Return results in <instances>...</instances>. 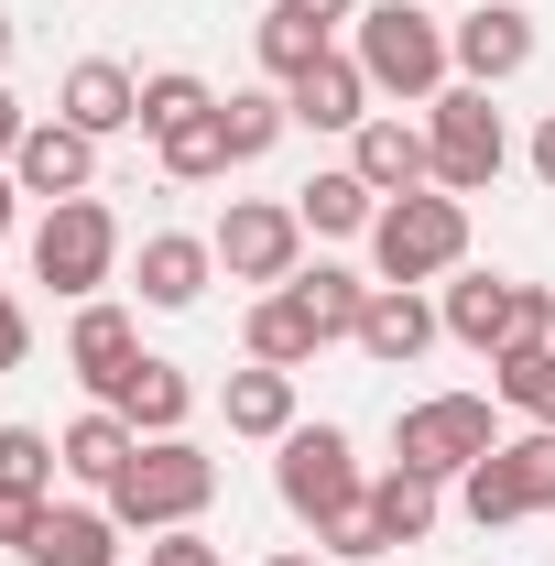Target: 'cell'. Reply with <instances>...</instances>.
Masks as SVG:
<instances>
[{"label": "cell", "mask_w": 555, "mask_h": 566, "mask_svg": "<svg viewBox=\"0 0 555 566\" xmlns=\"http://www.w3.org/2000/svg\"><path fill=\"white\" fill-rule=\"evenodd\" d=\"M359 44V76L381 87V98H404V109H425L436 87H458V55H447V22L425 11V0H359V22H348Z\"/></svg>", "instance_id": "6da1fadb"}, {"label": "cell", "mask_w": 555, "mask_h": 566, "mask_svg": "<svg viewBox=\"0 0 555 566\" xmlns=\"http://www.w3.org/2000/svg\"><path fill=\"white\" fill-rule=\"evenodd\" d=\"M109 512H121V534H175V523H197L218 501V458L197 447V436H142L132 469L109 480Z\"/></svg>", "instance_id": "7a4b0ae2"}, {"label": "cell", "mask_w": 555, "mask_h": 566, "mask_svg": "<svg viewBox=\"0 0 555 566\" xmlns=\"http://www.w3.org/2000/svg\"><path fill=\"white\" fill-rule=\"evenodd\" d=\"M469 262V197H447V186H415V197H381L370 218V283H447Z\"/></svg>", "instance_id": "3957f363"}, {"label": "cell", "mask_w": 555, "mask_h": 566, "mask_svg": "<svg viewBox=\"0 0 555 566\" xmlns=\"http://www.w3.org/2000/svg\"><path fill=\"white\" fill-rule=\"evenodd\" d=\"M370 491V469H359V447H348V424H294L273 447V501L305 523V534H327L338 512H359Z\"/></svg>", "instance_id": "277c9868"}, {"label": "cell", "mask_w": 555, "mask_h": 566, "mask_svg": "<svg viewBox=\"0 0 555 566\" xmlns=\"http://www.w3.org/2000/svg\"><path fill=\"white\" fill-rule=\"evenodd\" d=\"M425 142H436V186H447V197H490L501 164H512V132H501L490 87H469V76L425 98Z\"/></svg>", "instance_id": "5b68a950"}, {"label": "cell", "mask_w": 555, "mask_h": 566, "mask_svg": "<svg viewBox=\"0 0 555 566\" xmlns=\"http://www.w3.org/2000/svg\"><path fill=\"white\" fill-rule=\"evenodd\" d=\"M490 447H501V424H490V392H425V403H404L392 415V458L404 469H425V480H469Z\"/></svg>", "instance_id": "8992f818"}, {"label": "cell", "mask_w": 555, "mask_h": 566, "mask_svg": "<svg viewBox=\"0 0 555 566\" xmlns=\"http://www.w3.org/2000/svg\"><path fill=\"white\" fill-rule=\"evenodd\" d=\"M109 273H121V218H109V197H66V208L33 218V283H55L66 305H87V294H109Z\"/></svg>", "instance_id": "52a82bcc"}, {"label": "cell", "mask_w": 555, "mask_h": 566, "mask_svg": "<svg viewBox=\"0 0 555 566\" xmlns=\"http://www.w3.org/2000/svg\"><path fill=\"white\" fill-rule=\"evenodd\" d=\"M458 512H469L480 534L523 523V512H555V424H534V436H501L480 469L458 480Z\"/></svg>", "instance_id": "ba28073f"}, {"label": "cell", "mask_w": 555, "mask_h": 566, "mask_svg": "<svg viewBox=\"0 0 555 566\" xmlns=\"http://www.w3.org/2000/svg\"><path fill=\"white\" fill-rule=\"evenodd\" d=\"M208 240H218V273L229 283L283 294V283L305 273V218H294V197H229V218H218Z\"/></svg>", "instance_id": "9c48e42d"}, {"label": "cell", "mask_w": 555, "mask_h": 566, "mask_svg": "<svg viewBox=\"0 0 555 566\" xmlns=\"http://www.w3.org/2000/svg\"><path fill=\"white\" fill-rule=\"evenodd\" d=\"M534 44H545V33H534V11H523V0H480V11H458V22H447V55H458L469 87H512V76L534 66Z\"/></svg>", "instance_id": "30bf717a"}, {"label": "cell", "mask_w": 555, "mask_h": 566, "mask_svg": "<svg viewBox=\"0 0 555 566\" xmlns=\"http://www.w3.org/2000/svg\"><path fill=\"white\" fill-rule=\"evenodd\" d=\"M348 175H359L370 197H415V186H436V142H425V120L370 109V120L348 132Z\"/></svg>", "instance_id": "8fae6325"}, {"label": "cell", "mask_w": 555, "mask_h": 566, "mask_svg": "<svg viewBox=\"0 0 555 566\" xmlns=\"http://www.w3.org/2000/svg\"><path fill=\"white\" fill-rule=\"evenodd\" d=\"M11 186H22L33 208L98 197V142L76 132V120H33V132H22V153H11Z\"/></svg>", "instance_id": "7c38bea8"}, {"label": "cell", "mask_w": 555, "mask_h": 566, "mask_svg": "<svg viewBox=\"0 0 555 566\" xmlns=\"http://www.w3.org/2000/svg\"><path fill=\"white\" fill-rule=\"evenodd\" d=\"M66 370L98 392V403H121V381L142 370V327H132V305L87 294V305H76V327H66Z\"/></svg>", "instance_id": "4fadbf2b"}, {"label": "cell", "mask_w": 555, "mask_h": 566, "mask_svg": "<svg viewBox=\"0 0 555 566\" xmlns=\"http://www.w3.org/2000/svg\"><path fill=\"white\" fill-rule=\"evenodd\" d=\"M55 120H76L87 142L142 132V76L121 66V55H76V66H66V87H55Z\"/></svg>", "instance_id": "5bb4252c"}, {"label": "cell", "mask_w": 555, "mask_h": 566, "mask_svg": "<svg viewBox=\"0 0 555 566\" xmlns=\"http://www.w3.org/2000/svg\"><path fill=\"white\" fill-rule=\"evenodd\" d=\"M132 283H142L153 316H186V305H208V283H218V240H197V229H153L142 262H132Z\"/></svg>", "instance_id": "9a60e30c"}, {"label": "cell", "mask_w": 555, "mask_h": 566, "mask_svg": "<svg viewBox=\"0 0 555 566\" xmlns=\"http://www.w3.org/2000/svg\"><path fill=\"white\" fill-rule=\"evenodd\" d=\"M436 338H447V316L425 305L415 283H370V316H359V338H348V349H359V359H381V370H415Z\"/></svg>", "instance_id": "2e32d148"}, {"label": "cell", "mask_w": 555, "mask_h": 566, "mask_svg": "<svg viewBox=\"0 0 555 566\" xmlns=\"http://www.w3.org/2000/svg\"><path fill=\"white\" fill-rule=\"evenodd\" d=\"M283 98H294V132H359L381 87L359 76V55H348V44H327L316 66H305V76H294V87H283Z\"/></svg>", "instance_id": "e0dca14e"}, {"label": "cell", "mask_w": 555, "mask_h": 566, "mask_svg": "<svg viewBox=\"0 0 555 566\" xmlns=\"http://www.w3.org/2000/svg\"><path fill=\"white\" fill-rule=\"evenodd\" d=\"M22 566H121V512L109 501H44Z\"/></svg>", "instance_id": "ac0fdd59"}, {"label": "cell", "mask_w": 555, "mask_h": 566, "mask_svg": "<svg viewBox=\"0 0 555 566\" xmlns=\"http://www.w3.org/2000/svg\"><path fill=\"white\" fill-rule=\"evenodd\" d=\"M512 283H523V273H469V262L447 273L436 316H447V338H458V349H480V359L512 349Z\"/></svg>", "instance_id": "d6986e66"}, {"label": "cell", "mask_w": 555, "mask_h": 566, "mask_svg": "<svg viewBox=\"0 0 555 566\" xmlns=\"http://www.w3.org/2000/svg\"><path fill=\"white\" fill-rule=\"evenodd\" d=\"M359 512H370V534H381V556H404V545H425L436 534V512H447V480H425V469H381L370 491H359Z\"/></svg>", "instance_id": "ffe728a7"}, {"label": "cell", "mask_w": 555, "mask_h": 566, "mask_svg": "<svg viewBox=\"0 0 555 566\" xmlns=\"http://www.w3.org/2000/svg\"><path fill=\"white\" fill-rule=\"evenodd\" d=\"M218 415H229V436H251V447H283L294 436V370H273V359H251V370H229L218 381Z\"/></svg>", "instance_id": "44dd1931"}, {"label": "cell", "mask_w": 555, "mask_h": 566, "mask_svg": "<svg viewBox=\"0 0 555 566\" xmlns=\"http://www.w3.org/2000/svg\"><path fill=\"white\" fill-rule=\"evenodd\" d=\"M132 447H142V436H132V415H121V403H87V415L55 436V458H66L76 491H109V480L132 469Z\"/></svg>", "instance_id": "7402d4cb"}, {"label": "cell", "mask_w": 555, "mask_h": 566, "mask_svg": "<svg viewBox=\"0 0 555 566\" xmlns=\"http://www.w3.org/2000/svg\"><path fill=\"white\" fill-rule=\"evenodd\" d=\"M294 218H305V240H370L381 197H370L348 164H316V186H294Z\"/></svg>", "instance_id": "603a6c76"}, {"label": "cell", "mask_w": 555, "mask_h": 566, "mask_svg": "<svg viewBox=\"0 0 555 566\" xmlns=\"http://www.w3.org/2000/svg\"><path fill=\"white\" fill-rule=\"evenodd\" d=\"M240 349L273 359V370H305L327 338H316V316H305V305H294V283H283V294H251V316H240Z\"/></svg>", "instance_id": "cb8c5ba5"}, {"label": "cell", "mask_w": 555, "mask_h": 566, "mask_svg": "<svg viewBox=\"0 0 555 566\" xmlns=\"http://www.w3.org/2000/svg\"><path fill=\"white\" fill-rule=\"evenodd\" d=\"M121 415H132V436H186V415H197V381H186L175 359L142 349V370L121 381Z\"/></svg>", "instance_id": "d4e9b609"}, {"label": "cell", "mask_w": 555, "mask_h": 566, "mask_svg": "<svg viewBox=\"0 0 555 566\" xmlns=\"http://www.w3.org/2000/svg\"><path fill=\"white\" fill-rule=\"evenodd\" d=\"M294 305H305L316 338L338 349V338H359V316H370V273H348V262H305V273H294Z\"/></svg>", "instance_id": "484cf974"}, {"label": "cell", "mask_w": 555, "mask_h": 566, "mask_svg": "<svg viewBox=\"0 0 555 566\" xmlns=\"http://www.w3.org/2000/svg\"><path fill=\"white\" fill-rule=\"evenodd\" d=\"M218 132H229V164H262V153L294 132V98H283L273 76H262V87H229V98H218Z\"/></svg>", "instance_id": "4316f807"}, {"label": "cell", "mask_w": 555, "mask_h": 566, "mask_svg": "<svg viewBox=\"0 0 555 566\" xmlns=\"http://www.w3.org/2000/svg\"><path fill=\"white\" fill-rule=\"evenodd\" d=\"M208 109H218V87L197 66H153V76H142V142L186 132V120H208Z\"/></svg>", "instance_id": "83f0119b"}, {"label": "cell", "mask_w": 555, "mask_h": 566, "mask_svg": "<svg viewBox=\"0 0 555 566\" xmlns=\"http://www.w3.org/2000/svg\"><path fill=\"white\" fill-rule=\"evenodd\" d=\"M490 392H501L512 415L555 424V338H534V349H501V359H490Z\"/></svg>", "instance_id": "f1b7e54d"}, {"label": "cell", "mask_w": 555, "mask_h": 566, "mask_svg": "<svg viewBox=\"0 0 555 566\" xmlns=\"http://www.w3.org/2000/svg\"><path fill=\"white\" fill-rule=\"evenodd\" d=\"M251 55H262V76H273V87H294V76L316 66V55H327V33H316V22H305V11H262V33H251Z\"/></svg>", "instance_id": "f546056e"}, {"label": "cell", "mask_w": 555, "mask_h": 566, "mask_svg": "<svg viewBox=\"0 0 555 566\" xmlns=\"http://www.w3.org/2000/svg\"><path fill=\"white\" fill-rule=\"evenodd\" d=\"M55 480H66L55 436H44V424H0V491H22V501H55Z\"/></svg>", "instance_id": "4dcf8cb0"}, {"label": "cell", "mask_w": 555, "mask_h": 566, "mask_svg": "<svg viewBox=\"0 0 555 566\" xmlns=\"http://www.w3.org/2000/svg\"><path fill=\"white\" fill-rule=\"evenodd\" d=\"M153 164H164L175 186H218V175H229V132H218V109H208V120H186V132H164V142H153Z\"/></svg>", "instance_id": "1f68e13d"}, {"label": "cell", "mask_w": 555, "mask_h": 566, "mask_svg": "<svg viewBox=\"0 0 555 566\" xmlns=\"http://www.w3.org/2000/svg\"><path fill=\"white\" fill-rule=\"evenodd\" d=\"M142 566H229V556H218L197 523H175V534H142Z\"/></svg>", "instance_id": "d6a6232c"}, {"label": "cell", "mask_w": 555, "mask_h": 566, "mask_svg": "<svg viewBox=\"0 0 555 566\" xmlns=\"http://www.w3.org/2000/svg\"><path fill=\"white\" fill-rule=\"evenodd\" d=\"M22 359H33V316H22L11 283H0V370H22Z\"/></svg>", "instance_id": "836d02e7"}, {"label": "cell", "mask_w": 555, "mask_h": 566, "mask_svg": "<svg viewBox=\"0 0 555 566\" xmlns=\"http://www.w3.org/2000/svg\"><path fill=\"white\" fill-rule=\"evenodd\" d=\"M33 523H44V501H22V491H0V545H11V556H22V545H33Z\"/></svg>", "instance_id": "e575fe53"}, {"label": "cell", "mask_w": 555, "mask_h": 566, "mask_svg": "<svg viewBox=\"0 0 555 566\" xmlns=\"http://www.w3.org/2000/svg\"><path fill=\"white\" fill-rule=\"evenodd\" d=\"M283 11H305L316 33H338V22H359V0H283Z\"/></svg>", "instance_id": "d590c367"}, {"label": "cell", "mask_w": 555, "mask_h": 566, "mask_svg": "<svg viewBox=\"0 0 555 566\" xmlns=\"http://www.w3.org/2000/svg\"><path fill=\"white\" fill-rule=\"evenodd\" d=\"M22 132H33V109H22V98H11V87H0V164H11V153H22Z\"/></svg>", "instance_id": "8d00e7d4"}, {"label": "cell", "mask_w": 555, "mask_h": 566, "mask_svg": "<svg viewBox=\"0 0 555 566\" xmlns=\"http://www.w3.org/2000/svg\"><path fill=\"white\" fill-rule=\"evenodd\" d=\"M534 186H545V197H555V109H545V120H534Z\"/></svg>", "instance_id": "74e56055"}, {"label": "cell", "mask_w": 555, "mask_h": 566, "mask_svg": "<svg viewBox=\"0 0 555 566\" xmlns=\"http://www.w3.org/2000/svg\"><path fill=\"white\" fill-rule=\"evenodd\" d=\"M11 229H22V186H11V164H0V251H11Z\"/></svg>", "instance_id": "f35d334b"}, {"label": "cell", "mask_w": 555, "mask_h": 566, "mask_svg": "<svg viewBox=\"0 0 555 566\" xmlns=\"http://www.w3.org/2000/svg\"><path fill=\"white\" fill-rule=\"evenodd\" d=\"M262 566H338V556H316V545H283V556H262Z\"/></svg>", "instance_id": "ab89813d"}, {"label": "cell", "mask_w": 555, "mask_h": 566, "mask_svg": "<svg viewBox=\"0 0 555 566\" xmlns=\"http://www.w3.org/2000/svg\"><path fill=\"white\" fill-rule=\"evenodd\" d=\"M11 44H22V22H11V11H0V76H11Z\"/></svg>", "instance_id": "60d3db41"}]
</instances>
